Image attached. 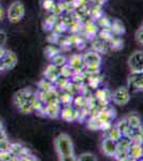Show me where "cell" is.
Returning a JSON list of instances; mask_svg holds the SVG:
<instances>
[{
	"mask_svg": "<svg viewBox=\"0 0 143 161\" xmlns=\"http://www.w3.org/2000/svg\"><path fill=\"white\" fill-rule=\"evenodd\" d=\"M54 147H56V152L60 160H76L73 142L67 134L62 133L57 136L54 140Z\"/></svg>",
	"mask_w": 143,
	"mask_h": 161,
	"instance_id": "obj_1",
	"label": "cell"
},
{
	"mask_svg": "<svg viewBox=\"0 0 143 161\" xmlns=\"http://www.w3.org/2000/svg\"><path fill=\"white\" fill-rule=\"evenodd\" d=\"M26 13V9L23 2L20 1H14L13 3L8 8L7 16L8 19L13 24H17L20 20L24 19Z\"/></svg>",
	"mask_w": 143,
	"mask_h": 161,
	"instance_id": "obj_2",
	"label": "cell"
},
{
	"mask_svg": "<svg viewBox=\"0 0 143 161\" xmlns=\"http://www.w3.org/2000/svg\"><path fill=\"white\" fill-rule=\"evenodd\" d=\"M128 66L132 74H143V52H135L128 59Z\"/></svg>",
	"mask_w": 143,
	"mask_h": 161,
	"instance_id": "obj_3",
	"label": "cell"
},
{
	"mask_svg": "<svg viewBox=\"0 0 143 161\" xmlns=\"http://www.w3.org/2000/svg\"><path fill=\"white\" fill-rule=\"evenodd\" d=\"M130 100V95L129 90L126 87H119L113 95H111V101L115 103L116 105H125Z\"/></svg>",
	"mask_w": 143,
	"mask_h": 161,
	"instance_id": "obj_4",
	"label": "cell"
},
{
	"mask_svg": "<svg viewBox=\"0 0 143 161\" xmlns=\"http://www.w3.org/2000/svg\"><path fill=\"white\" fill-rule=\"evenodd\" d=\"M17 64V56L14 52L6 51V54L0 59V70H11Z\"/></svg>",
	"mask_w": 143,
	"mask_h": 161,
	"instance_id": "obj_5",
	"label": "cell"
},
{
	"mask_svg": "<svg viewBox=\"0 0 143 161\" xmlns=\"http://www.w3.org/2000/svg\"><path fill=\"white\" fill-rule=\"evenodd\" d=\"M78 116H79V110L76 108L72 104L63 105L61 108V112H60V117L65 121H74L78 120Z\"/></svg>",
	"mask_w": 143,
	"mask_h": 161,
	"instance_id": "obj_6",
	"label": "cell"
},
{
	"mask_svg": "<svg viewBox=\"0 0 143 161\" xmlns=\"http://www.w3.org/2000/svg\"><path fill=\"white\" fill-rule=\"evenodd\" d=\"M61 108L59 102H50L44 105V115L47 116L49 118L56 119L60 117V112H61Z\"/></svg>",
	"mask_w": 143,
	"mask_h": 161,
	"instance_id": "obj_7",
	"label": "cell"
},
{
	"mask_svg": "<svg viewBox=\"0 0 143 161\" xmlns=\"http://www.w3.org/2000/svg\"><path fill=\"white\" fill-rule=\"evenodd\" d=\"M101 148H103V153L108 157H113L115 154V150L118 148V143L113 140H111L110 137H106L103 140L101 143Z\"/></svg>",
	"mask_w": 143,
	"mask_h": 161,
	"instance_id": "obj_8",
	"label": "cell"
},
{
	"mask_svg": "<svg viewBox=\"0 0 143 161\" xmlns=\"http://www.w3.org/2000/svg\"><path fill=\"white\" fill-rule=\"evenodd\" d=\"M82 58H84V66H100L101 56L97 52H88L84 55H82Z\"/></svg>",
	"mask_w": 143,
	"mask_h": 161,
	"instance_id": "obj_9",
	"label": "cell"
},
{
	"mask_svg": "<svg viewBox=\"0 0 143 161\" xmlns=\"http://www.w3.org/2000/svg\"><path fill=\"white\" fill-rule=\"evenodd\" d=\"M67 64H69V67L74 70L75 73L77 72H82L84 70V58H82V55H73L71 56V58L67 60Z\"/></svg>",
	"mask_w": 143,
	"mask_h": 161,
	"instance_id": "obj_10",
	"label": "cell"
},
{
	"mask_svg": "<svg viewBox=\"0 0 143 161\" xmlns=\"http://www.w3.org/2000/svg\"><path fill=\"white\" fill-rule=\"evenodd\" d=\"M34 92L30 89V88H25V89H22L19 92H17L14 96V103L15 105L18 106L19 104H22L23 102H25L26 100H28L30 97H32L34 95Z\"/></svg>",
	"mask_w": 143,
	"mask_h": 161,
	"instance_id": "obj_11",
	"label": "cell"
},
{
	"mask_svg": "<svg viewBox=\"0 0 143 161\" xmlns=\"http://www.w3.org/2000/svg\"><path fill=\"white\" fill-rule=\"evenodd\" d=\"M44 75H45L46 79L49 80L50 82H53L54 84V82L60 77V68L54 66L53 64H50L47 68H46L45 72H44Z\"/></svg>",
	"mask_w": 143,
	"mask_h": 161,
	"instance_id": "obj_12",
	"label": "cell"
},
{
	"mask_svg": "<svg viewBox=\"0 0 143 161\" xmlns=\"http://www.w3.org/2000/svg\"><path fill=\"white\" fill-rule=\"evenodd\" d=\"M95 98L96 100L100 102V104H105V105H108L109 101H111V95L109 93V92L107 89H100L96 90L95 92Z\"/></svg>",
	"mask_w": 143,
	"mask_h": 161,
	"instance_id": "obj_13",
	"label": "cell"
},
{
	"mask_svg": "<svg viewBox=\"0 0 143 161\" xmlns=\"http://www.w3.org/2000/svg\"><path fill=\"white\" fill-rule=\"evenodd\" d=\"M129 160H139L143 157V148L142 145L132 144L130 148L128 149Z\"/></svg>",
	"mask_w": 143,
	"mask_h": 161,
	"instance_id": "obj_14",
	"label": "cell"
},
{
	"mask_svg": "<svg viewBox=\"0 0 143 161\" xmlns=\"http://www.w3.org/2000/svg\"><path fill=\"white\" fill-rule=\"evenodd\" d=\"M84 33L87 35V37L94 38L98 32V27L94 20H89V22H87L84 25Z\"/></svg>",
	"mask_w": 143,
	"mask_h": 161,
	"instance_id": "obj_15",
	"label": "cell"
},
{
	"mask_svg": "<svg viewBox=\"0 0 143 161\" xmlns=\"http://www.w3.org/2000/svg\"><path fill=\"white\" fill-rule=\"evenodd\" d=\"M110 29H111V31H112L113 35H115V36H121L125 32L124 24L120 19H114L113 22H111Z\"/></svg>",
	"mask_w": 143,
	"mask_h": 161,
	"instance_id": "obj_16",
	"label": "cell"
},
{
	"mask_svg": "<svg viewBox=\"0 0 143 161\" xmlns=\"http://www.w3.org/2000/svg\"><path fill=\"white\" fill-rule=\"evenodd\" d=\"M132 144H143V127H139V128H135L132 136L130 137Z\"/></svg>",
	"mask_w": 143,
	"mask_h": 161,
	"instance_id": "obj_17",
	"label": "cell"
},
{
	"mask_svg": "<svg viewBox=\"0 0 143 161\" xmlns=\"http://www.w3.org/2000/svg\"><path fill=\"white\" fill-rule=\"evenodd\" d=\"M87 103H88L87 96H84V95H81V93H79V95L76 96V97L74 96V99H73L72 104H74L75 108H78V110H80V108H87Z\"/></svg>",
	"mask_w": 143,
	"mask_h": 161,
	"instance_id": "obj_18",
	"label": "cell"
},
{
	"mask_svg": "<svg viewBox=\"0 0 143 161\" xmlns=\"http://www.w3.org/2000/svg\"><path fill=\"white\" fill-rule=\"evenodd\" d=\"M73 99H74V96L71 95L69 92H65V90L59 92V103L60 104H63V105L72 104Z\"/></svg>",
	"mask_w": 143,
	"mask_h": 161,
	"instance_id": "obj_19",
	"label": "cell"
},
{
	"mask_svg": "<svg viewBox=\"0 0 143 161\" xmlns=\"http://www.w3.org/2000/svg\"><path fill=\"white\" fill-rule=\"evenodd\" d=\"M113 158H114V159H116V160H119V161H126V160H129L128 149L118 146V148H116V150H115V154H114Z\"/></svg>",
	"mask_w": 143,
	"mask_h": 161,
	"instance_id": "obj_20",
	"label": "cell"
},
{
	"mask_svg": "<svg viewBox=\"0 0 143 161\" xmlns=\"http://www.w3.org/2000/svg\"><path fill=\"white\" fill-rule=\"evenodd\" d=\"M50 60H51V64H53L54 66L58 67V68H61V67H63L64 64H67L66 57L63 56L62 54H60V53H58L57 55H54V57H51Z\"/></svg>",
	"mask_w": 143,
	"mask_h": 161,
	"instance_id": "obj_21",
	"label": "cell"
},
{
	"mask_svg": "<svg viewBox=\"0 0 143 161\" xmlns=\"http://www.w3.org/2000/svg\"><path fill=\"white\" fill-rule=\"evenodd\" d=\"M69 82H71L69 79H67V77H63V76L60 75L59 79L54 82V87H56L58 90H60V92H63V90H65V88L67 87V85H69Z\"/></svg>",
	"mask_w": 143,
	"mask_h": 161,
	"instance_id": "obj_22",
	"label": "cell"
},
{
	"mask_svg": "<svg viewBox=\"0 0 143 161\" xmlns=\"http://www.w3.org/2000/svg\"><path fill=\"white\" fill-rule=\"evenodd\" d=\"M101 121L97 116H91V118L88 120V128L91 130H100Z\"/></svg>",
	"mask_w": 143,
	"mask_h": 161,
	"instance_id": "obj_23",
	"label": "cell"
},
{
	"mask_svg": "<svg viewBox=\"0 0 143 161\" xmlns=\"http://www.w3.org/2000/svg\"><path fill=\"white\" fill-rule=\"evenodd\" d=\"M135 79L132 80V86L138 92H143V74H132Z\"/></svg>",
	"mask_w": 143,
	"mask_h": 161,
	"instance_id": "obj_24",
	"label": "cell"
},
{
	"mask_svg": "<svg viewBox=\"0 0 143 161\" xmlns=\"http://www.w3.org/2000/svg\"><path fill=\"white\" fill-rule=\"evenodd\" d=\"M126 119H127V121H128L129 127H131V128H139V127L142 126L141 119H140L139 116L135 115V114L129 115Z\"/></svg>",
	"mask_w": 143,
	"mask_h": 161,
	"instance_id": "obj_25",
	"label": "cell"
},
{
	"mask_svg": "<svg viewBox=\"0 0 143 161\" xmlns=\"http://www.w3.org/2000/svg\"><path fill=\"white\" fill-rule=\"evenodd\" d=\"M18 160V158L15 156L11 150H0V161H13Z\"/></svg>",
	"mask_w": 143,
	"mask_h": 161,
	"instance_id": "obj_26",
	"label": "cell"
},
{
	"mask_svg": "<svg viewBox=\"0 0 143 161\" xmlns=\"http://www.w3.org/2000/svg\"><path fill=\"white\" fill-rule=\"evenodd\" d=\"M109 42H110L111 48L114 51H118L120 48L123 47V41H122V39L120 38V36L113 35V37L111 38V40L109 41Z\"/></svg>",
	"mask_w": 143,
	"mask_h": 161,
	"instance_id": "obj_27",
	"label": "cell"
},
{
	"mask_svg": "<svg viewBox=\"0 0 143 161\" xmlns=\"http://www.w3.org/2000/svg\"><path fill=\"white\" fill-rule=\"evenodd\" d=\"M92 50L94 52H97V53H103L104 51L106 50V42L100 39H97V40L93 41L92 43Z\"/></svg>",
	"mask_w": 143,
	"mask_h": 161,
	"instance_id": "obj_28",
	"label": "cell"
},
{
	"mask_svg": "<svg viewBox=\"0 0 143 161\" xmlns=\"http://www.w3.org/2000/svg\"><path fill=\"white\" fill-rule=\"evenodd\" d=\"M58 19H59L58 15H54L51 13V14L48 15V16L46 17V19L44 20V26H46L47 29H49V28H54V26L58 23Z\"/></svg>",
	"mask_w": 143,
	"mask_h": 161,
	"instance_id": "obj_29",
	"label": "cell"
},
{
	"mask_svg": "<svg viewBox=\"0 0 143 161\" xmlns=\"http://www.w3.org/2000/svg\"><path fill=\"white\" fill-rule=\"evenodd\" d=\"M74 70H73L71 67H69V64H64L63 67L60 68V75L63 77H67V79H71V77L74 75Z\"/></svg>",
	"mask_w": 143,
	"mask_h": 161,
	"instance_id": "obj_30",
	"label": "cell"
},
{
	"mask_svg": "<svg viewBox=\"0 0 143 161\" xmlns=\"http://www.w3.org/2000/svg\"><path fill=\"white\" fill-rule=\"evenodd\" d=\"M89 13L94 19H97L98 17H100L101 15H104L103 9H101V6H100V4H94V6L89 10Z\"/></svg>",
	"mask_w": 143,
	"mask_h": 161,
	"instance_id": "obj_31",
	"label": "cell"
},
{
	"mask_svg": "<svg viewBox=\"0 0 143 161\" xmlns=\"http://www.w3.org/2000/svg\"><path fill=\"white\" fill-rule=\"evenodd\" d=\"M54 83L50 82L49 80H47L46 77H45V79H43L40 83H38V88H40V92L49 90V89H51V88H54Z\"/></svg>",
	"mask_w": 143,
	"mask_h": 161,
	"instance_id": "obj_32",
	"label": "cell"
},
{
	"mask_svg": "<svg viewBox=\"0 0 143 161\" xmlns=\"http://www.w3.org/2000/svg\"><path fill=\"white\" fill-rule=\"evenodd\" d=\"M108 137H110V139H111V140H113V141L118 142L119 140L122 137V133L119 131V129L116 128L115 126H114V127H111V128L109 129Z\"/></svg>",
	"mask_w": 143,
	"mask_h": 161,
	"instance_id": "obj_33",
	"label": "cell"
},
{
	"mask_svg": "<svg viewBox=\"0 0 143 161\" xmlns=\"http://www.w3.org/2000/svg\"><path fill=\"white\" fill-rule=\"evenodd\" d=\"M97 24L101 28H110V26H111V22H110V19H108L106 16H104V15H101L100 17H98L97 19Z\"/></svg>",
	"mask_w": 143,
	"mask_h": 161,
	"instance_id": "obj_34",
	"label": "cell"
},
{
	"mask_svg": "<svg viewBox=\"0 0 143 161\" xmlns=\"http://www.w3.org/2000/svg\"><path fill=\"white\" fill-rule=\"evenodd\" d=\"M115 127L119 129V131L121 132L122 136H123V132L126 130V128H128L129 125H128V121H127V119L126 118H123V119H121V120L119 121L118 125H116Z\"/></svg>",
	"mask_w": 143,
	"mask_h": 161,
	"instance_id": "obj_35",
	"label": "cell"
},
{
	"mask_svg": "<svg viewBox=\"0 0 143 161\" xmlns=\"http://www.w3.org/2000/svg\"><path fill=\"white\" fill-rule=\"evenodd\" d=\"M45 53H46V55L49 57V58H51V57H54V55H57L58 53H60V51H59V48L56 47V46L49 45V46H47V47H46Z\"/></svg>",
	"mask_w": 143,
	"mask_h": 161,
	"instance_id": "obj_36",
	"label": "cell"
},
{
	"mask_svg": "<svg viewBox=\"0 0 143 161\" xmlns=\"http://www.w3.org/2000/svg\"><path fill=\"white\" fill-rule=\"evenodd\" d=\"M41 3H42V7H43L44 10H46V11H50L56 2H54V0H42Z\"/></svg>",
	"mask_w": 143,
	"mask_h": 161,
	"instance_id": "obj_37",
	"label": "cell"
},
{
	"mask_svg": "<svg viewBox=\"0 0 143 161\" xmlns=\"http://www.w3.org/2000/svg\"><path fill=\"white\" fill-rule=\"evenodd\" d=\"M11 148V142L9 139L0 140V150H10Z\"/></svg>",
	"mask_w": 143,
	"mask_h": 161,
	"instance_id": "obj_38",
	"label": "cell"
},
{
	"mask_svg": "<svg viewBox=\"0 0 143 161\" xmlns=\"http://www.w3.org/2000/svg\"><path fill=\"white\" fill-rule=\"evenodd\" d=\"M76 160H80V161L92 160V161H95V160H97V158L92 154H82V155H80L78 158H76Z\"/></svg>",
	"mask_w": 143,
	"mask_h": 161,
	"instance_id": "obj_39",
	"label": "cell"
},
{
	"mask_svg": "<svg viewBox=\"0 0 143 161\" xmlns=\"http://www.w3.org/2000/svg\"><path fill=\"white\" fill-rule=\"evenodd\" d=\"M136 39H137L138 42L141 43L143 45V27L138 29V31L136 32Z\"/></svg>",
	"mask_w": 143,
	"mask_h": 161,
	"instance_id": "obj_40",
	"label": "cell"
},
{
	"mask_svg": "<svg viewBox=\"0 0 143 161\" xmlns=\"http://www.w3.org/2000/svg\"><path fill=\"white\" fill-rule=\"evenodd\" d=\"M7 42V35L3 31H0V45L3 46Z\"/></svg>",
	"mask_w": 143,
	"mask_h": 161,
	"instance_id": "obj_41",
	"label": "cell"
},
{
	"mask_svg": "<svg viewBox=\"0 0 143 161\" xmlns=\"http://www.w3.org/2000/svg\"><path fill=\"white\" fill-rule=\"evenodd\" d=\"M6 51H7V50L3 47V46H1V45H0V59H1L2 57H3L4 54H6Z\"/></svg>",
	"mask_w": 143,
	"mask_h": 161,
	"instance_id": "obj_42",
	"label": "cell"
},
{
	"mask_svg": "<svg viewBox=\"0 0 143 161\" xmlns=\"http://www.w3.org/2000/svg\"><path fill=\"white\" fill-rule=\"evenodd\" d=\"M93 2H94L95 4H100V6H103L104 3H105L107 0H92Z\"/></svg>",
	"mask_w": 143,
	"mask_h": 161,
	"instance_id": "obj_43",
	"label": "cell"
},
{
	"mask_svg": "<svg viewBox=\"0 0 143 161\" xmlns=\"http://www.w3.org/2000/svg\"><path fill=\"white\" fill-rule=\"evenodd\" d=\"M3 17H4V10H3V8L0 6V22L3 19Z\"/></svg>",
	"mask_w": 143,
	"mask_h": 161,
	"instance_id": "obj_44",
	"label": "cell"
},
{
	"mask_svg": "<svg viewBox=\"0 0 143 161\" xmlns=\"http://www.w3.org/2000/svg\"><path fill=\"white\" fill-rule=\"evenodd\" d=\"M3 129V121H2V119L0 118V131Z\"/></svg>",
	"mask_w": 143,
	"mask_h": 161,
	"instance_id": "obj_45",
	"label": "cell"
},
{
	"mask_svg": "<svg viewBox=\"0 0 143 161\" xmlns=\"http://www.w3.org/2000/svg\"><path fill=\"white\" fill-rule=\"evenodd\" d=\"M142 27H143V25H142Z\"/></svg>",
	"mask_w": 143,
	"mask_h": 161,
	"instance_id": "obj_46",
	"label": "cell"
}]
</instances>
